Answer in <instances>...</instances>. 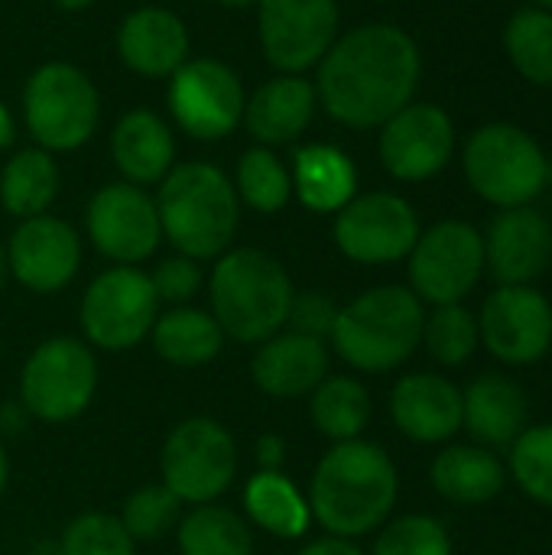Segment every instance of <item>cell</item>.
Here are the masks:
<instances>
[{"instance_id": "8992f818", "label": "cell", "mask_w": 552, "mask_h": 555, "mask_svg": "<svg viewBox=\"0 0 552 555\" xmlns=\"http://www.w3.org/2000/svg\"><path fill=\"white\" fill-rule=\"evenodd\" d=\"M23 117L46 153H72L85 146L101 120L94 81L72 62L39 65L23 91Z\"/></svg>"}, {"instance_id": "ba28073f", "label": "cell", "mask_w": 552, "mask_h": 555, "mask_svg": "<svg viewBox=\"0 0 552 555\" xmlns=\"http://www.w3.org/2000/svg\"><path fill=\"white\" fill-rule=\"evenodd\" d=\"M98 390V361L78 338H46L20 371V406L39 423H72Z\"/></svg>"}, {"instance_id": "8d00e7d4", "label": "cell", "mask_w": 552, "mask_h": 555, "mask_svg": "<svg viewBox=\"0 0 552 555\" xmlns=\"http://www.w3.org/2000/svg\"><path fill=\"white\" fill-rule=\"evenodd\" d=\"M182 520V501L166 485H146L124 501L120 524L133 543H153L176 530Z\"/></svg>"}, {"instance_id": "4316f807", "label": "cell", "mask_w": 552, "mask_h": 555, "mask_svg": "<svg viewBox=\"0 0 552 555\" xmlns=\"http://www.w3.org/2000/svg\"><path fill=\"white\" fill-rule=\"evenodd\" d=\"M429 481L436 494L446 498L449 504L482 507L504 491L508 468L485 446H449L433 459Z\"/></svg>"}, {"instance_id": "d590c367", "label": "cell", "mask_w": 552, "mask_h": 555, "mask_svg": "<svg viewBox=\"0 0 552 555\" xmlns=\"http://www.w3.org/2000/svg\"><path fill=\"white\" fill-rule=\"evenodd\" d=\"M511 475L530 501L552 507V423L521 433L511 446Z\"/></svg>"}, {"instance_id": "5b68a950", "label": "cell", "mask_w": 552, "mask_h": 555, "mask_svg": "<svg viewBox=\"0 0 552 555\" xmlns=\"http://www.w3.org/2000/svg\"><path fill=\"white\" fill-rule=\"evenodd\" d=\"M296 289L280 260L257 247H231L211 270V315L224 338L264 345L283 332Z\"/></svg>"}, {"instance_id": "7bdbcfd3", "label": "cell", "mask_w": 552, "mask_h": 555, "mask_svg": "<svg viewBox=\"0 0 552 555\" xmlns=\"http://www.w3.org/2000/svg\"><path fill=\"white\" fill-rule=\"evenodd\" d=\"M299 555H364L351 540H338V537H322L316 543H309Z\"/></svg>"}, {"instance_id": "60d3db41", "label": "cell", "mask_w": 552, "mask_h": 555, "mask_svg": "<svg viewBox=\"0 0 552 555\" xmlns=\"http://www.w3.org/2000/svg\"><path fill=\"white\" fill-rule=\"evenodd\" d=\"M335 319H338V306L325 293H296L293 302H290L286 325L296 335H309V338L329 341Z\"/></svg>"}, {"instance_id": "9a60e30c", "label": "cell", "mask_w": 552, "mask_h": 555, "mask_svg": "<svg viewBox=\"0 0 552 555\" xmlns=\"http://www.w3.org/2000/svg\"><path fill=\"white\" fill-rule=\"evenodd\" d=\"M260 46L267 62L283 75H303L319 65L338 39L335 0H260Z\"/></svg>"}, {"instance_id": "4dcf8cb0", "label": "cell", "mask_w": 552, "mask_h": 555, "mask_svg": "<svg viewBox=\"0 0 552 555\" xmlns=\"http://www.w3.org/2000/svg\"><path fill=\"white\" fill-rule=\"evenodd\" d=\"M309 416L316 429L332 442L361 439L371 420V393L355 377H325L309 393Z\"/></svg>"}, {"instance_id": "c3c4849f", "label": "cell", "mask_w": 552, "mask_h": 555, "mask_svg": "<svg viewBox=\"0 0 552 555\" xmlns=\"http://www.w3.org/2000/svg\"><path fill=\"white\" fill-rule=\"evenodd\" d=\"M215 3H221V7H254L260 0H215Z\"/></svg>"}, {"instance_id": "b9f144b4", "label": "cell", "mask_w": 552, "mask_h": 555, "mask_svg": "<svg viewBox=\"0 0 552 555\" xmlns=\"http://www.w3.org/2000/svg\"><path fill=\"white\" fill-rule=\"evenodd\" d=\"M283 462H286V442L280 436H273V433L260 436L257 439V465H260V472H280Z\"/></svg>"}, {"instance_id": "9c48e42d", "label": "cell", "mask_w": 552, "mask_h": 555, "mask_svg": "<svg viewBox=\"0 0 552 555\" xmlns=\"http://www.w3.org/2000/svg\"><path fill=\"white\" fill-rule=\"evenodd\" d=\"M159 475L182 504L198 507L218 501L238 475L234 436L208 416L179 423L163 442Z\"/></svg>"}, {"instance_id": "681fc988", "label": "cell", "mask_w": 552, "mask_h": 555, "mask_svg": "<svg viewBox=\"0 0 552 555\" xmlns=\"http://www.w3.org/2000/svg\"><path fill=\"white\" fill-rule=\"evenodd\" d=\"M537 3V10H547V13H552V0H534Z\"/></svg>"}, {"instance_id": "7c38bea8", "label": "cell", "mask_w": 552, "mask_h": 555, "mask_svg": "<svg viewBox=\"0 0 552 555\" xmlns=\"http://www.w3.org/2000/svg\"><path fill=\"white\" fill-rule=\"evenodd\" d=\"M244 85L218 59H185L169 75V111L195 140H221L244 117Z\"/></svg>"}, {"instance_id": "83f0119b", "label": "cell", "mask_w": 552, "mask_h": 555, "mask_svg": "<svg viewBox=\"0 0 552 555\" xmlns=\"http://www.w3.org/2000/svg\"><path fill=\"white\" fill-rule=\"evenodd\" d=\"M150 338H153L156 354L176 367H202L215 361L224 348V332L215 322V315L192 309V306H176L163 312Z\"/></svg>"}, {"instance_id": "836d02e7", "label": "cell", "mask_w": 552, "mask_h": 555, "mask_svg": "<svg viewBox=\"0 0 552 555\" xmlns=\"http://www.w3.org/2000/svg\"><path fill=\"white\" fill-rule=\"evenodd\" d=\"M234 192L254 211L277 215L293 195V179H290V169L283 166V159L270 146H251L238 163Z\"/></svg>"}, {"instance_id": "6da1fadb", "label": "cell", "mask_w": 552, "mask_h": 555, "mask_svg": "<svg viewBox=\"0 0 552 555\" xmlns=\"http://www.w3.org/2000/svg\"><path fill=\"white\" fill-rule=\"evenodd\" d=\"M420 75L423 59L410 33L394 23H364L322 55L316 94L338 124L371 130L413 101Z\"/></svg>"}, {"instance_id": "cb8c5ba5", "label": "cell", "mask_w": 552, "mask_h": 555, "mask_svg": "<svg viewBox=\"0 0 552 555\" xmlns=\"http://www.w3.org/2000/svg\"><path fill=\"white\" fill-rule=\"evenodd\" d=\"M316 85L303 75H277L244 101V124L264 146H286L306 133L316 114Z\"/></svg>"}, {"instance_id": "f35d334b", "label": "cell", "mask_w": 552, "mask_h": 555, "mask_svg": "<svg viewBox=\"0 0 552 555\" xmlns=\"http://www.w3.org/2000/svg\"><path fill=\"white\" fill-rule=\"evenodd\" d=\"M371 555H452V537L436 517L410 514L381 530Z\"/></svg>"}, {"instance_id": "74e56055", "label": "cell", "mask_w": 552, "mask_h": 555, "mask_svg": "<svg viewBox=\"0 0 552 555\" xmlns=\"http://www.w3.org/2000/svg\"><path fill=\"white\" fill-rule=\"evenodd\" d=\"M133 537L124 530L120 517L111 514H81L75 517L59 540L62 555H133Z\"/></svg>"}, {"instance_id": "44dd1931", "label": "cell", "mask_w": 552, "mask_h": 555, "mask_svg": "<svg viewBox=\"0 0 552 555\" xmlns=\"http://www.w3.org/2000/svg\"><path fill=\"white\" fill-rule=\"evenodd\" d=\"M251 377L260 393L273 400H296L309 397L329 377V348L319 338L277 332L251 361Z\"/></svg>"}, {"instance_id": "f907efd6", "label": "cell", "mask_w": 552, "mask_h": 555, "mask_svg": "<svg viewBox=\"0 0 552 555\" xmlns=\"http://www.w3.org/2000/svg\"><path fill=\"white\" fill-rule=\"evenodd\" d=\"M547 185H552V159H547Z\"/></svg>"}, {"instance_id": "ac0fdd59", "label": "cell", "mask_w": 552, "mask_h": 555, "mask_svg": "<svg viewBox=\"0 0 552 555\" xmlns=\"http://www.w3.org/2000/svg\"><path fill=\"white\" fill-rule=\"evenodd\" d=\"M10 276L29 293L49 296L65 289L81 267L78 231L52 215H36L20 221L7 244Z\"/></svg>"}, {"instance_id": "8fae6325", "label": "cell", "mask_w": 552, "mask_h": 555, "mask_svg": "<svg viewBox=\"0 0 552 555\" xmlns=\"http://www.w3.org/2000/svg\"><path fill=\"white\" fill-rule=\"evenodd\" d=\"M410 289L420 302H462L485 273V237L468 221H439L420 231L410 250Z\"/></svg>"}, {"instance_id": "ab89813d", "label": "cell", "mask_w": 552, "mask_h": 555, "mask_svg": "<svg viewBox=\"0 0 552 555\" xmlns=\"http://www.w3.org/2000/svg\"><path fill=\"white\" fill-rule=\"evenodd\" d=\"M150 283H153V293L159 302L166 306H189V299L202 289V267L198 260L192 257H166L159 260V267L150 273Z\"/></svg>"}, {"instance_id": "7402d4cb", "label": "cell", "mask_w": 552, "mask_h": 555, "mask_svg": "<svg viewBox=\"0 0 552 555\" xmlns=\"http://www.w3.org/2000/svg\"><path fill=\"white\" fill-rule=\"evenodd\" d=\"M124 65L143 78H169L189 59V29L166 7H140L117 29Z\"/></svg>"}, {"instance_id": "d6986e66", "label": "cell", "mask_w": 552, "mask_h": 555, "mask_svg": "<svg viewBox=\"0 0 552 555\" xmlns=\"http://www.w3.org/2000/svg\"><path fill=\"white\" fill-rule=\"evenodd\" d=\"M552 263V224L537 208H504L485 234V267L501 286H530Z\"/></svg>"}, {"instance_id": "603a6c76", "label": "cell", "mask_w": 552, "mask_h": 555, "mask_svg": "<svg viewBox=\"0 0 552 555\" xmlns=\"http://www.w3.org/2000/svg\"><path fill=\"white\" fill-rule=\"evenodd\" d=\"M530 426V403L517 380L501 374L475 377L462 390V429L485 449H504Z\"/></svg>"}, {"instance_id": "bcb514c9", "label": "cell", "mask_w": 552, "mask_h": 555, "mask_svg": "<svg viewBox=\"0 0 552 555\" xmlns=\"http://www.w3.org/2000/svg\"><path fill=\"white\" fill-rule=\"evenodd\" d=\"M7 280H10V260H7V247L0 244V293L7 286Z\"/></svg>"}, {"instance_id": "e0dca14e", "label": "cell", "mask_w": 552, "mask_h": 555, "mask_svg": "<svg viewBox=\"0 0 552 555\" xmlns=\"http://www.w3.org/2000/svg\"><path fill=\"white\" fill-rule=\"evenodd\" d=\"M381 163L400 182H426L439 176L455 153L452 117L436 104L410 101L381 124Z\"/></svg>"}, {"instance_id": "5bb4252c", "label": "cell", "mask_w": 552, "mask_h": 555, "mask_svg": "<svg viewBox=\"0 0 552 555\" xmlns=\"http://www.w3.org/2000/svg\"><path fill=\"white\" fill-rule=\"evenodd\" d=\"M85 228L98 254L114 260V267L143 263L156 254L163 237L156 198L130 182H111L98 189L88 202Z\"/></svg>"}, {"instance_id": "1f68e13d", "label": "cell", "mask_w": 552, "mask_h": 555, "mask_svg": "<svg viewBox=\"0 0 552 555\" xmlns=\"http://www.w3.org/2000/svg\"><path fill=\"white\" fill-rule=\"evenodd\" d=\"M176 543L182 555H254L247 520L218 504L192 507L176 527Z\"/></svg>"}, {"instance_id": "f6af8a7d", "label": "cell", "mask_w": 552, "mask_h": 555, "mask_svg": "<svg viewBox=\"0 0 552 555\" xmlns=\"http://www.w3.org/2000/svg\"><path fill=\"white\" fill-rule=\"evenodd\" d=\"M52 3H55V7H62V10H72V13H75V10H88L94 0H52Z\"/></svg>"}, {"instance_id": "ffe728a7", "label": "cell", "mask_w": 552, "mask_h": 555, "mask_svg": "<svg viewBox=\"0 0 552 555\" xmlns=\"http://www.w3.org/2000/svg\"><path fill=\"white\" fill-rule=\"evenodd\" d=\"M390 416L420 446L449 442L462 429V390L442 374H407L394 384Z\"/></svg>"}, {"instance_id": "f546056e", "label": "cell", "mask_w": 552, "mask_h": 555, "mask_svg": "<svg viewBox=\"0 0 552 555\" xmlns=\"http://www.w3.org/2000/svg\"><path fill=\"white\" fill-rule=\"evenodd\" d=\"M59 195V166L52 153L33 146L10 156L0 176V202L13 218H36L46 215Z\"/></svg>"}, {"instance_id": "d6a6232c", "label": "cell", "mask_w": 552, "mask_h": 555, "mask_svg": "<svg viewBox=\"0 0 552 555\" xmlns=\"http://www.w3.org/2000/svg\"><path fill=\"white\" fill-rule=\"evenodd\" d=\"M504 49L527 81L552 88V13L537 7L514 13L504 26Z\"/></svg>"}, {"instance_id": "52a82bcc", "label": "cell", "mask_w": 552, "mask_h": 555, "mask_svg": "<svg viewBox=\"0 0 552 555\" xmlns=\"http://www.w3.org/2000/svg\"><path fill=\"white\" fill-rule=\"evenodd\" d=\"M468 185L491 205L524 208L547 189L543 146L514 124L478 127L462 153Z\"/></svg>"}, {"instance_id": "484cf974", "label": "cell", "mask_w": 552, "mask_h": 555, "mask_svg": "<svg viewBox=\"0 0 552 555\" xmlns=\"http://www.w3.org/2000/svg\"><path fill=\"white\" fill-rule=\"evenodd\" d=\"M293 195L319 215H338L358 195V169L332 143H309L293 153Z\"/></svg>"}, {"instance_id": "30bf717a", "label": "cell", "mask_w": 552, "mask_h": 555, "mask_svg": "<svg viewBox=\"0 0 552 555\" xmlns=\"http://www.w3.org/2000/svg\"><path fill=\"white\" fill-rule=\"evenodd\" d=\"M78 315L85 338L101 351L117 354L140 345L159 319V299L153 293L150 273L137 267L104 270L85 289Z\"/></svg>"}, {"instance_id": "277c9868", "label": "cell", "mask_w": 552, "mask_h": 555, "mask_svg": "<svg viewBox=\"0 0 552 555\" xmlns=\"http://www.w3.org/2000/svg\"><path fill=\"white\" fill-rule=\"evenodd\" d=\"M426 309L407 286H374L338 309L329 345L364 374L397 371L423 341Z\"/></svg>"}, {"instance_id": "f1b7e54d", "label": "cell", "mask_w": 552, "mask_h": 555, "mask_svg": "<svg viewBox=\"0 0 552 555\" xmlns=\"http://www.w3.org/2000/svg\"><path fill=\"white\" fill-rule=\"evenodd\" d=\"M244 511L277 540H299L312 524L309 501L283 472H257L244 488Z\"/></svg>"}, {"instance_id": "7a4b0ae2", "label": "cell", "mask_w": 552, "mask_h": 555, "mask_svg": "<svg viewBox=\"0 0 552 555\" xmlns=\"http://www.w3.org/2000/svg\"><path fill=\"white\" fill-rule=\"evenodd\" d=\"M400 478L390 455L364 439L335 442L316 465L309 485L312 520L338 540L381 530L397 504Z\"/></svg>"}, {"instance_id": "ee69618b", "label": "cell", "mask_w": 552, "mask_h": 555, "mask_svg": "<svg viewBox=\"0 0 552 555\" xmlns=\"http://www.w3.org/2000/svg\"><path fill=\"white\" fill-rule=\"evenodd\" d=\"M13 137H16L13 117H10V111L0 104V150H3V146H10V143H13Z\"/></svg>"}, {"instance_id": "3957f363", "label": "cell", "mask_w": 552, "mask_h": 555, "mask_svg": "<svg viewBox=\"0 0 552 555\" xmlns=\"http://www.w3.org/2000/svg\"><path fill=\"white\" fill-rule=\"evenodd\" d=\"M234 182L211 163H182L166 172L156 195L163 237L192 260H218L231 250L241 205Z\"/></svg>"}, {"instance_id": "7dc6e473", "label": "cell", "mask_w": 552, "mask_h": 555, "mask_svg": "<svg viewBox=\"0 0 552 555\" xmlns=\"http://www.w3.org/2000/svg\"><path fill=\"white\" fill-rule=\"evenodd\" d=\"M7 481H10V462H7V452H3V446H0V494H3V488H7Z\"/></svg>"}, {"instance_id": "2e32d148", "label": "cell", "mask_w": 552, "mask_h": 555, "mask_svg": "<svg viewBox=\"0 0 552 555\" xmlns=\"http://www.w3.org/2000/svg\"><path fill=\"white\" fill-rule=\"evenodd\" d=\"M482 345L511 367L537 364L552 348V306L534 286H498L478 312Z\"/></svg>"}, {"instance_id": "d4e9b609", "label": "cell", "mask_w": 552, "mask_h": 555, "mask_svg": "<svg viewBox=\"0 0 552 555\" xmlns=\"http://www.w3.org/2000/svg\"><path fill=\"white\" fill-rule=\"evenodd\" d=\"M111 156L130 185H156L176 159V140L166 120L153 111H130L111 133Z\"/></svg>"}, {"instance_id": "4fadbf2b", "label": "cell", "mask_w": 552, "mask_h": 555, "mask_svg": "<svg viewBox=\"0 0 552 555\" xmlns=\"http://www.w3.org/2000/svg\"><path fill=\"white\" fill-rule=\"evenodd\" d=\"M416 237L420 218L413 205L394 192L355 195L335 215V244L355 263L384 267L407 260Z\"/></svg>"}, {"instance_id": "e575fe53", "label": "cell", "mask_w": 552, "mask_h": 555, "mask_svg": "<svg viewBox=\"0 0 552 555\" xmlns=\"http://www.w3.org/2000/svg\"><path fill=\"white\" fill-rule=\"evenodd\" d=\"M429 358L442 367H462L482 348L478 315H472L462 302L436 306L423 322V341Z\"/></svg>"}]
</instances>
